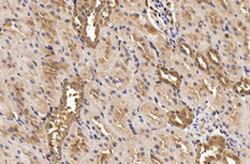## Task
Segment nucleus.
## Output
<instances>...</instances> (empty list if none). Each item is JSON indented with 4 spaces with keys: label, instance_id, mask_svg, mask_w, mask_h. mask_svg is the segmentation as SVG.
I'll return each instance as SVG.
<instances>
[{
    "label": "nucleus",
    "instance_id": "1",
    "mask_svg": "<svg viewBox=\"0 0 250 164\" xmlns=\"http://www.w3.org/2000/svg\"><path fill=\"white\" fill-rule=\"evenodd\" d=\"M225 152V141L220 136L210 139L208 144L202 145L198 150L197 164H211L218 161Z\"/></svg>",
    "mask_w": 250,
    "mask_h": 164
},
{
    "label": "nucleus",
    "instance_id": "2",
    "mask_svg": "<svg viewBox=\"0 0 250 164\" xmlns=\"http://www.w3.org/2000/svg\"><path fill=\"white\" fill-rule=\"evenodd\" d=\"M140 113L148 125L155 130L165 128L167 123V114L164 108L153 102H145L140 107Z\"/></svg>",
    "mask_w": 250,
    "mask_h": 164
},
{
    "label": "nucleus",
    "instance_id": "3",
    "mask_svg": "<svg viewBox=\"0 0 250 164\" xmlns=\"http://www.w3.org/2000/svg\"><path fill=\"white\" fill-rule=\"evenodd\" d=\"M230 27L235 40L242 45L244 60L250 68V28L241 19L237 18L230 20Z\"/></svg>",
    "mask_w": 250,
    "mask_h": 164
},
{
    "label": "nucleus",
    "instance_id": "4",
    "mask_svg": "<svg viewBox=\"0 0 250 164\" xmlns=\"http://www.w3.org/2000/svg\"><path fill=\"white\" fill-rule=\"evenodd\" d=\"M199 82L202 86L205 97L208 98L210 104L215 108H221L224 106L226 102V95L222 87L208 75H203Z\"/></svg>",
    "mask_w": 250,
    "mask_h": 164
},
{
    "label": "nucleus",
    "instance_id": "5",
    "mask_svg": "<svg viewBox=\"0 0 250 164\" xmlns=\"http://www.w3.org/2000/svg\"><path fill=\"white\" fill-rule=\"evenodd\" d=\"M128 105L123 99H118L114 103L110 112V122L116 131L123 135L130 134V129L127 123Z\"/></svg>",
    "mask_w": 250,
    "mask_h": 164
},
{
    "label": "nucleus",
    "instance_id": "6",
    "mask_svg": "<svg viewBox=\"0 0 250 164\" xmlns=\"http://www.w3.org/2000/svg\"><path fill=\"white\" fill-rule=\"evenodd\" d=\"M154 90L160 104L167 108L168 112L176 111V109H179L182 106H184L182 101L178 99L175 92L171 88V86L164 83L157 84L154 86Z\"/></svg>",
    "mask_w": 250,
    "mask_h": 164
},
{
    "label": "nucleus",
    "instance_id": "7",
    "mask_svg": "<svg viewBox=\"0 0 250 164\" xmlns=\"http://www.w3.org/2000/svg\"><path fill=\"white\" fill-rule=\"evenodd\" d=\"M244 104L240 98L235 97L234 99L231 100L230 106L225 114V119L227 123L230 125L232 129L240 130L243 124L244 119Z\"/></svg>",
    "mask_w": 250,
    "mask_h": 164
},
{
    "label": "nucleus",
    "instance_id": "8",
    "mask_svg": "<svg viewBox=\"0 0 250 164\" xmlns=\"http://www.w3.org/2000/svg\"><path fill=\"white\" fill-rule=\"evenodd\" d=\"M106 81L113 88L118 90L125 89L130 83V71L124 63H118L117 68L108 74Z\"/></svg>",
    "mask_w": 250,
    "mask_h": 164
},
{
    "label": "nucleus",
    "instance_id": "9",
    "mask_svg": "<svg viewBox=\"0 0 250 164\" xmlns=\"http://www.w3.org/2000/svg\"><path fill=\"white\" fill-rule=\"evenodd\" d=\"M192 119H193V112L191 111V108L187 105H184L179 109H176V111L167 112L168 122L179 129L186 128L187 125L191 123Z\"/></svg>",
    "mask_w": 250,
    "mask_h": 164
},
{
    "label": "nucleus",
    "instance_id": "10",
    "mask_svg": "<svg viewBox=\"0 0 250 164\" xmlns=\"http://www.w3.org/2000/svg\"><path fill=\"white\" fill-rule=\"evenodd\" d=\"M129 36L130 41H131L135 50L140 54V56L144 59V62L153 64L155 62V55L151 52L148 43L146 42L144 38L138 32H130Z\"/></svg>",
    "mask_w": 250,
    "mask_h": 164
},
{
    "label": "nucleus",
    "instance_id": "11",
    "mask_svg": "<svg viewBox=\"0 0 250 164\" xmlns=\"http://www.w3.org/2000/svg\"><path fill=\"white\" fill-rule=\"evenodd\" d=\"M221 52L226 56V62H238L240 58V46L234 37L226 34L220 42Z\"/></svg>",
    "mask_w": 250,
    "mask_h": 164
},
{
    "label": "nucleus",
    "instance_id": "12",
    "mask_svg": "<svg viewBox=\"0 0 250 164\" xmlns=\"http://www.w3.org/2000/svg\"><path fill=\"white\" fill-rule=\"evenodd\" d=\"M182 96L188 103H191L193 105L201 104L206 98L200 82L194 84L184 85L182 88Z\"/></svg>",
    "mask_w": 250,
    "mask_h": 164
},
{
    "label": "nucleus",
    "instance_id": "13",
    "mask_svg": "<svg viewBox=\"0 0 250 164\" xmlns=\"http://www.w3.org/2000/svg\"><path fill=\"white\" fill-rule=\"evenodd\" d=\"M177 5V19L185 26H194L199 21V16L195 9L189 3H178Z\"/></svg>",
    "mask_w": 250,
    "mask_h": 164
},
{
    "label": "nucleus",
    "instance_id": "14",
    "mask_svg": "<svg viewBox=\"0 0 250 164\" xmlns=\"http://www.w3.org/2000/svg\"><path fill=\"white\" fill-rule=\"evenodd\" d=\"M171 143L173 149L177 152L179 162L181 161H190V157H191V147L188 142L182 138L178 134H172L170 136Z\"/></svg>",
    "mask_w": 250,
    "mask_h": 164
},
{
    "label": "nucleus",
    "instance_id": "15",
    "mask_svg": "<svg viewBox=\"0 0 250 164\" xmlns=\"http://www.w3.org/2000/svg\"><path fill=\"white\" fill-rule=\"evenodd\" d=\"M173 62H174V64H175V67L177 68V70L181 71L183 74L189 76L190 79L194 78L195 67L189 57L185 56V55L182 53H175V55H174Z\"/></svg>",
    "mask_w": 250,
    "mask_h": 164
},
{
    "label": "nucleus",
    "instance_id": "16",
    "mask_svg": "<svg viewBox=\"0 0 250 164\" xmlns=\"http://www.w3.org/2000/svg\"><path fill=\"white\" fill-rule=\"evenodd\" d=\"M158 76L162 81V83L171 87H174V88H179V87L182 86L181 75H179L177 71H172V70H167L166 68L159 67Z\"/></svg>",
    "mask_w": 250,
    "mask_h": 164
},
{
    "label": "nucleus",
    "instance_id": "17",
    "mask_svg": "<svg viewBox=\"0 0 250 164\" xmlns=\"http://www.w3.org/2000/svg\"><path fill=\"white\" fill-rule=\"evenodd\" d=\"M87 97H88L92 104H95L99 108H104L107 104L106 95L96 85L88 86V88H87Z\"/></svg>",
    "mask_w": 250,
    "mask_h": 164
},
{
    "label": "nucleus",
    "instance_id": "18",
    "mask_svg": "<svg viewBox=\"0 0 250 164\" xmlns=\"http://www.w3.org/2000/svg\"><path fill=\"white\" fill-rule=\"evenodd\" d=\"M205 20L206 23L208 24L209 28L215 31L222 30L225 27V20L222 16L217 12V10L213 8H206L205 9Z\"/></svg>",
    "mask_w": 250,
    "mask_h": 164
},
{
    "label": "nucleus",
    "instance_id": "19",
    "mask_svg": "<svg viewBox=\"0 0 250 164\" xmlns=\"http://www.w3.org/2000/svg\"><path fill=\"white\" fill-rule=\"evenodd\" d=\"M87 147L88 146H87L84 138L78 136V138H75L72 141V143L69 146V155L72 158H78V159H80L81 157H83V155L88 151Z\"/></svg>",
    "mask_w": 250,
    "mask_h": 164
},
{
    "label": "nucleus",
    "instance_id": "20",
    "mask_svg": "<svg viewBox=\"0 0 250 164\" xmlns=\"http://www.w3.org/2000/svg\"><path fill=\"white\" fill-rule=\"evenodd\" d=\"M113 48L110 41H106L102 44L101 50L99 53V58H98V62L101 68H106V65L110 63V60L112 58Z\"/></svg>",
    "mask_w": 250,
    "mask_h": 164
},
{
    "label": "nucleus",
    "instance_id": "21",
    "mask_svg": "<svg viewBox=\"0 0 250 164\" xmlns=\"http://www.w3.org/2000/svg\"><path fill=\"white\" fill-rule=\"evenodd\" d=\"M217 12L221 16H226V18L232 19L235 12V4L230 1H217L215 3Z\"/></svg>",
    "mask_w": 250,
    "mask_h": 164
},
{
    "label": "nucleus",
    "instance_id": "22",
    "mask_svg": "<svg viewBox=\"0 0 250 164\" xmlns=\"http://www.w3.org/2000/svg\"><path fill=\"white\" fill-rule=\"evenodd\" d=\"M205 57L208 63L213 67V70H224L222 69V59L218 52L213 48H208L205 51Z\"/></svg>",
    "mask_w": 250,
    "mask_h": 164
},
{
    "label": "nucleus",
    "instance_id": "23",
    "mask_svg": "<svg viewBox=\"0 0 250 164\" xmlns=\"http://www.w3.org/2000/svg\"><path fill=\"white\" fill-rule=\"evenodd\" d=\"M185 39L188 42V44H191L193 46H201L208 42V38L205 35L201 34V32H190L185 36Z\"/></svg>",
    "mask_w": 250,
    "mask_h": 164
},
{
    "label": "nucleus",
    "instance_id": "24",
    "mask_svg": "<svg viewBox=\"0 0 250 164\" xmlns=\"http://www.w3.org/2000/svg\"><path fill=\"white\" fill-rule=\"evenodd\" d=\"M234 4L237 12L241 15L242 20L250 28V2L243 1Z\"/></svg>",
    "mask_w": 250,
    "mask_h": 164
},
{
    "label": "nucleus",
    "instance_id": "25",
    "mask_svg": "<svg viewBox=\"0 0 250 164\" xmlns=\"http://www.w3.org/2000/svg\"><path fill=\"white\" fill-rule=\"evenodd\" d=\"M233 90L235 94L240 96H250V81L249 80H240L237 83L233 84Z\"/></svg>",
    "mask_w": 250,
    "mask_h": 164
},
{
    "label": "nucleus",
    "instance_id": "26",
    "mask_svg": "<svg viewBox=\"0 0 250 164\" xmlns=\"http://www.w3.org/2000/svg\"><path fill=\"white\" fill-rule=\"evenodd\" d=\"M194 62L197 64L198 69H200L202 72L204 73H210V69H209V63L208 62V59H206L205 55L201 54V53H197L194 56Z\"/></svg>",
    "mask_w": 250,
    "mask_h": 164
},
{
    "label": "nucleus",
    "instance_id": "27",
    "mask_svg": "<svg viewBox=\"0 0 250 164\" xmlns=\"http://www.w3.org/2000/svg\"><path fill=\"white\" fill-rule=\"evenodd\" d=\"M134 89L137 90L138 94H140L142 97H146L148 95V85L142 76H138L134 82Z\"/></svg>",
    "mask_w": 250,
    "mask_h": 164
},
{
    "label": "nucleus",
    "instance_id": "28",
    "mask_svg": "<svg viewBox=\"0 0 250 164\" xmlns=\"http://www.w3.org/2000/svg\"><path fill=\"white\" fill-rule=\"evenodd\" d=\"M222 160H224V164H242L240 158L231 151H225L222 154Z\"/></svg>",
    "mask_w": 250,
    "mask_h": 164
},
{
    "label": "nucleus",
    "instance_id": "29",
    "mask_svg": "<svg viewBox=\"0 0 250 164\" xmlns=\"http://www.w3.org/2000/svg\"><path fill=\"white\" fill-rule=\"evenodd\" d=\"M177 44H178V47H179V51H181V53L184 54L185 56H187L189 58H194L195 55L193 54L192 48L190 47V45L188 44V43L184 42L182 40H178L177 41Z\"/></svg>",
    "mask_w": 250,
    "mask_h": 164
},
{
    "label": "nucleus",
    "instance_id": "30",
    "mask_svg": "<svg viewBox=\"0 0 250 164\" xmlns=\"http://www.w3.org/2000/svg\"><path fill=\"white\" fill-rule=\"evenodd\" d=\"M110 15H111V8L108 7V3H106L104 5V8L101 10V12L98 16V21H99L100 25H105L107 23L108 19H110Z\"/></svg>",
    "mask_w": 250,
    "mask_h": 164
},
{
    "label": "nucleus",
    "instance_id": "31",
    "mask_svg": "<svg viewBox=\"0 0 250 164\" xmlns=\"http://www.w3.org/2000/svg\"><path fill=\"white\" fill-rule=\"evenodd\" d=\"M126 16H125V14L122 12V11H115V12L113 13V23L116 24V25H121V24H124L125 21H126Z\"/></svg>",
    "mask_w": 250,
    "mask_h": 164
},
{
    "label": "nucleus",
    "instance_id": "32",
    "mask_svg": "<svg viewBox=\"0 0 250 164\" xmlns=\"http://www.w3.org/2000/svg\"><path fill=\"white\" fill-rule=\"evenodd\" d=\"M125 5L132 11H142L144 8V3L143 2H125Z\"/></svg>",
    "mask_w": 250,
    "mask_h": 164
},
{
    "label": "nucleus",
    "instance_id": "33",
    "mask_svg": "<svg viewBox=\"0 0 250 164\" xmlns=\"http://www.w3.org/2000/svg\"><path fill=\"white\" fill-rule=\"evenodd\" d=\"M247 124H248V129L250 131V101L247 104Z\"/></svg>",
    "mask_w": 250,
    "mask_h": 164
},
{
    "label": "nucleus",
    "instance_id": "34",
    "mask_svg": "<svg viewBox=\"0 0 250 164\" xmlns=\"http://www.w3.org/2000/svg\"><path fill=\"white\" fill-rule=\"evenodd\" d=\"M246 158H247V160L250 162V149L247 151V154H246Z\"/></svg>",
    "mask_w": 250,
    "mask_h": 164
}]
</instances>
